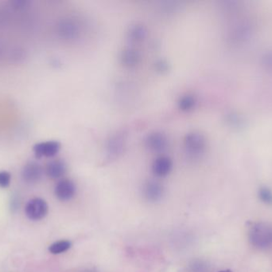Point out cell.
Here are the masks:
<instances>
[{"mask_svg":"<svg viewBox=\"0 0 272 272\" xmlns=\"http://www.w3.org/2000/svg\"><path fill=\"white\" fill-rule=\"evenodd\" d=\"M249 241L258 249H268L272 247V226L265 223H252L249 228Z\"/></svg>","mask_w":272,"mask_h":272,"instance_id":"1","label":"cell"},{"mask_svg":"<svg viewBox=\"0 0 272 272\" xmlns=\"http://www.w3.org/2000/svg\"><path fill=\"white\" fill-rule=\"evenodd\" d=\"M173 169V161L168 156H161L154 160L152 172L158 177H165Z\"/></svg>","mask_w":272,"mask_h":272,"instance_id":"9","label":"cell"},{"mask_svg":"<svg viewBox=\"0 0 272 272\" xmlns=\"http://www.w3.org/2000/svg\"><path fill=\"white\" fill-rule=\"evenodd\" d=\"M259 198L260 201L267 205H272V191L267 187L263 186L259 189Z\"/></svg>","mask_w":272,"mask_h":272,"instance_id":"16","label":"cell"},{"mask_svg":"<svg viewBox=\"0 0 272 272\" xmlns=\"http://www.w3.org/2000/svg\"><path fill=\"white\" fill-rule=\"evenodd\" d=\"M123 143L122 141L119 138H115L110 141L108 143V149L110 153L115 154L119 153L122 150Z\"/></svg>","mask_w":272,"mask_h":272,"instance_id":"17","label":"cell"},{"mask_svg":"<svg viewBox=\"0 0 272 272\" xmlns=\"http://www.w3.org/2000/svg\"><path fill=\"white\" fill-rule=\"evenodd\" d=\"M128 39L134 42L143 41L146 36V29L142 24H135L130 26L128 32Z\"/></svg>","mask_w":272,"mask_h":272,"instance_id":"14","label":"cell"},{"mask_svg":"<svg viewBox=\"0 0 272 272\" xmlns=\"http://www.w3.org/2000/svg\"><path fill=\"white\" fill-rule=\"evenodd\" d=\"M197 105V98L194 94H184L177 101L178 108L183 112H189L196 108Z\"/></svg>","mask_w":272,"mask_h":272,"instance_id":"13","label":"cell"},{"mask_svg":"<svg viewBox=\"0 0 272 272\" xmlns=\"http://www.w3.org/2000/svg\"><path fill=\"white\" fill-rule=\"evenodd\" d=\"M156 67L158 71H160L161 73H164V72H166L169 70V64L165 60H159L156 63Z\"/></svg>","mask_w":272,"mask_h":272,"instance_id":"20","label":"cell"},{"mask_svg":"<svg viewBox=\"0 0 272 272\" xmlns=\"http://www.w3.org/2000/svg\"><path fill=\"white\" fill-rule=\"evenodd\" d=\"M59 35L66 40H73L78 37L80 28L78 24L71 19H64L59 23L57 29Z\"/></svg>","mask_w":272,"mask_h":272,"instance_id":"8","label":"cell"},{"mask_svg":"<svg viewBox=\"0 0 272 272\" xmlns=\"http://www.w3.org/2000/svg\"><path fill=\"white\" fill-rule=\"evenodd\" d=\"M67 167L66 163L62 160H53L46 166V173L51 179H58L64 176Z\"/></svg>","mask_w":272,"mask_h":272,"instance_id":"10","label":"cell"},{"mask_svg":"<svg viewBox=\"0 0 272 272\" xmlns=\"http://www.w3.org/2000/svg\"><path fill=\"white\" fill-rule=\"evenodd\" d=\"M48 204L44 200L35 198L29 201L25 208L26 216L32 221H40L46 216L48 213Z\"/></svg>","mask_w":272,"mask_h":272,"instance_id":"3","label":"cell"},{"mask_svg":"<svg viewBox=\"0 0 272 272\" xmlns=\"http://www.w3.org/2000/svg\"><path fill=\"white\" fill-rule=\"evenodd\" d=\"M54 193L57 198L60 201H70L75 195V184L69 179L60 180L55 187Z\"/></svg>","mask_w":272,"mask_h":272,"instance_id":"6","label":"cell"},{"mask_svg":"<svg viewBox=\"0 0 272 272\" xmlns=\"http://www.w3.org/2000/svg\"><path fill=\"white\" fill-rule=\"evenodd\" d=\"M186 153L191 159L201 158L208 148V140L205 134L198 131L189 132L184 138Z\"/></svg>","mask_w":272,"mask_h":272,"instance_id":"2","label":"cell"},{"mask_svg":"<svg viewBox=\"0 0 272 272\" xmlns=\"http://www.w3.org/2000/svg\"><path fill=\"white\" fill-rule=\"evenodd\" d=\"M121 62L127 67H134L140 61V55L137 50L127 48L121 53Z\"/></svg>","mask_w":272,"mask_h":272,"instance_id":"12","label":"cell"},{"mask_svg":"<svg viewBox=\"0 0 272 272\" xmlns=\"http://www.w3.org/2000/svg\"><path fill=\"white\" fill-rule=\"evenodd\" d=\"M144 196L149 201H159L163 194V188L156 181H149L144 186Z\"/></svg>","mask_w":272,"mask_h":272,"instance_id":"11","label":"cell"},{"mask_svg":"<svg viewBox=\"0 0 272 272\" xmlns=\"http://www.w3.org/2000/svg\"><path fill=\"white\" fill-rule=\"evenodd\" d=\"M145 146L155 153H161L169 146V139L162 132H150L145 138Z\"/></svg>","mask_w":272,"mask_h":272,"instance_id":"4","label":"cell"},{"mask_svg":"<svg viewBox=\"0 0 272 272\" xmlns=\"http://www.w3.org/2000/svg\"><path fill=\"white\" fill-rule=\"evenodd\" d=\"M219 272H232L230 270H221V271Z\"/></svg>","mask_w":272,"mask_h":272,"instance_id":"21","label":"cell"},{"mask_svg":"<svg viewBox=\"0 0 272 272\" xmlns=\"http://www.w3.org/2000/svg\"><path fill=\"white\" fill-rule=\"evenodd\" d=\"M61 147L60 142L48 141L37 143L34 146L33 150L37 158L40 159L42 157H53L59 153Z\"/></svg>","mask_w":272,"mask_h":272,"instance_id":"5","label":"cell"},{"mask_svg":"<svg viewBox=\"0 0 272 272\" xmlns=\"http://www.w3.org/2000/svg\"><path fill=\"white\" fill-rule=\"evenodd\" d=\"M42 175H43V169L36 162H29L22 169V179L28 184H35L39 182L42 179Z\"/></svg>","mask_w":272,"mask_h":272,"instance_id":"7","label":"cell"},{"mask_svg":"<svg viewBox=\"0 0 272 272\" xmlns=\"http://www.w3.org/2000/svg\"><path fill=\"white\" fill-rule=\"evenodd\" d=\"M11 4L15 9L20 10L27 8L29 2V1H26V0H15V1H12Z\"/></svg>","mask_w":272,"mask_h":272,"instance_id":"19","label":"cell"},{"mask_svg":"<svg viewBox=\"0 0 272 272\" xmlns=\"http://www.w3.org/2000/svg\"><path fill=\"white\" fill-rule=\"evenodd\" d=\"M11 175L7 171L0 172V188H8L11 184Z\"/></svg>","mask_w":272,"mask_h":272,"instance_id":"18","label":"cell"},{"mask_svg":"<svg viewBox=\"0 0 272 272\" xmlns=\"http://www.w3.org/2000/svg\"><path fill=\"white\" fill-rule=\"evenodd\" d=\"M72 243L69 240L57 241L56 243L50 245L49 248V252L53 255L64 253L67 252L71 248Z\"/></svg>","mask_w":272,"mask_h":272,"instance_id":"15","label":"cell"}]
</instances>
